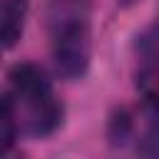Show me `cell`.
Listing matches in <instances>:
<instances>
[{"mask_svg":"<svg viewBox=\"0 0 159 159\" xmlns=\"http://www.w3.org/2000/svg\"><path fill=\"white\" fill-rule=\"evenodd\" d=\"M27 17L25 0H0V47H12L22 37Z\"/></svg>","mask_w":159,"mask_h":159,"instance_id":"obj_3","label":"cell"},{"mask_svg":"<svg viewBox=\"0 0 159 159\" xmlns=\"http://www.w3.org/2000/svg\"><path fill=\"white\" fill-rule=\"evenodd\" d=\"M17 137V119H15V107L10 97L0 92V154H5Z\"/></svg>","mask_w":159,"mask_h":159,"instance_id":"obj_4","label":"cell"},{"mask_svg":"<svg viewBox=\"0 0 159 159\" xmlns=\"http://www.w3.org/2000/svg\"><path fill=\"white\" fill-rule=\"evenodd\" d=\"M52 57L57 72L67 80L84 77L92 57L89 25L82 15H62L52 32Z\"/></svg>","mask_w":159,"mask_h":159,"instance_id":"obj_2","label":"cell"},{"mask_svg":"<svg viewBox=\"0 0 159 159\" xmlns=\"http://www.w3.org/2000/svg\"><path fill=\"white\" fill-rule=\"evenodd\" d=\"M12 99H17L22 127L30 137H47L62 124V104L57 102L47 75L37 65H17L10 72Z\"/></svg>","mask_w":159,"mask_h":159,"instance_id":"obj_1","label":"cell"},{"mask_svg":"<svg viewBox=\"0 0 159 159\" xmlns=\"http://www.w3.org/2000/svg\"><path fill=\"white\" fill-rule=\"evenodd\" d=\"M117 2H119V5H124V7H129V5H134L137 0H117Z\"/></svg>","mask_w":159,"mask_h":159,"instance_id":"obj_5","label":"cell"}]
</instances>
